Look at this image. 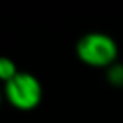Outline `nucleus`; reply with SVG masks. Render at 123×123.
I'll list each match as a JSON object with an SVG mask.
<instances>
[{"label": "nucleus", "instance_id": "nucleus-1", "mask_svg": "<svg viewBox=\"0 0 123 123\" xmlns=\"http://www.w3.org/2000/svg\"><path fill=\"white\" fill-rule=\"evenodd\" d=\"M118 48L111 36L90 33L83 36L76 44V55L84 64L92 67H106L115 61Z\"/></svg>", "mask_w": 123, "mask_h": 123}, {"label": "nucleus", "instance_id": "nucleus-2", "mask_svg": "<svg viewBox=\"0 0 123 123\" xmlns=\"http://www.w3.org/2000/svg\"><path fill=\"white\" fill-rule=\"evenodd\" d=\"M6 100L20 111H31L42 100V86L31 73L19 72L5 86Z\"/></svg>", "mask_w": 123, "mask_h": 123}, {"label": "nucleus", "instance_id": "nucleus-3", "mask_svg": "<svg viewBox=\"0 0 123 123\" xmlns=\"http://www.w3.org/2000/svg\"><path fill=\"white\" fill-rule=\"evenodd\" d=\"M17 67H16L14 61L9 59V58L2 56L0 58V80L5 83L11 81L16 75H17Z\"/></svg>", "mask_w": 123, "mask_h": 123}, {"label": "nucleus", "instance_id": "nucleus-4", "mask_svg": "<svg viewBox=\"0 0 123 123\" xmlns=\"http://www.w3.org/2000/svg\"><path fill=\"white\" fill-rule=\"evenodd\" d=\"M109 80L112 84L120 86L123 84V66H114L109 72Z\"/></svg>", "mask_w": 123, "mask_h": 123}, {"label": "nucleus", "instance_id": "nucleus-5", "mask_svg": "<svg viewBox=\"0 0 123 123\" xmlns=\"http://www.w3.org/2000/svg\"><path fill=\"white\" fill-rule=\"evenodd\" d=\"M0 105H2V95H0Z\"/></svg>", "mask_w": 123, "mask_h": 123}]
</instances>
